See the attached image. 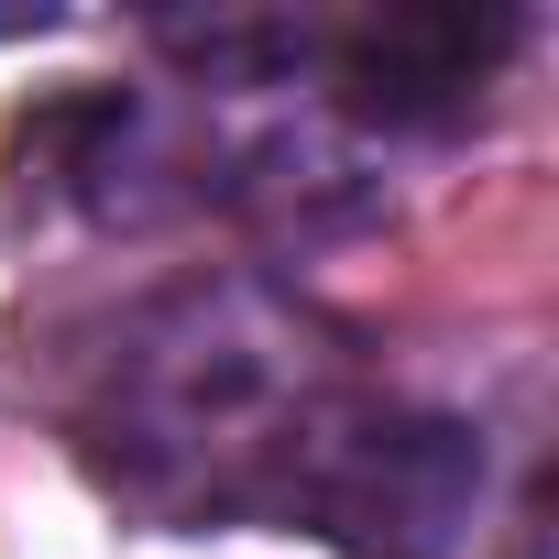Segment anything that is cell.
<instances>
[{"mask_svg":"<svg viewBox=\"0 0 559 559\" xmlns=\"http://www.w3.org/2000/svg\"><path fill=\"white\" fill-rule=\"evenodd\" d=\"M515 12H461V0H406V12H362L330 34V78L341 110L384 121V132H450L483 78L504 67Z\"/></svg>","mask_w":559,"mask_h":559,"instance_id":"obj_3","label":"cell"},{"mask_svg":"<svg viewBox=\"0 0 559 559\" xmlns=\"http://www.w3.org/2000/svg\"><path fill=\"white\" fill-rule=\"evenodd\" d=\"M362 395L341 341L274 286H176L99 373L88 450L154 515H308Z\"/></svg>","mask_w":559,"mask_h":559,"instance_id":"obj_1","label":"cell"},{"mask_svg":"<svg viewBox=\"0 0 559 559\" xmlns=\"http://www.w3.org/2000/svg\"><path fill=\"white\" fill-rule=\"evenodd\" d=\"M472 493H483L472 428H450V417H373L362 406L297 526L341 537L352 559H450L461 526H472Z\"/></svg>","mask_w":559,"mask_h":559,"instance_id":"obj_2","label":"cell"}]
</instances>
